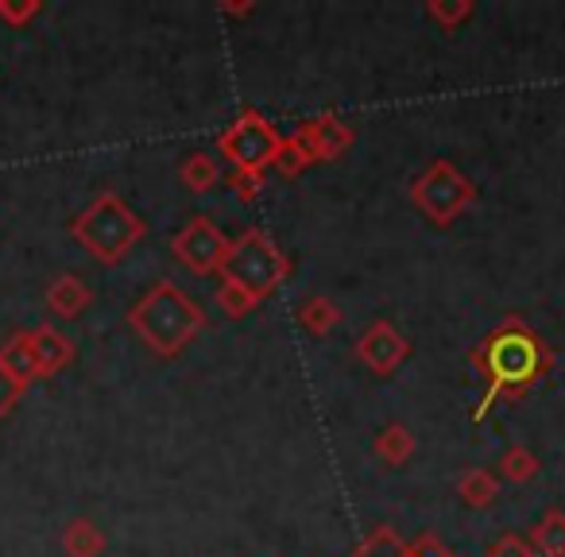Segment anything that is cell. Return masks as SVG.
Wrapping results in <instances>:
<instances>
[{
    "mask_svg": "<svg viewBox=\"0 0 565 557\" xmlns=\"http://www.w3.org/2000/svg\"><path fill=\"white\" fill-rule=\"evenodd\" d=\"M128 325L136 338L159 356H174L205 330V314L198 310L194 299L179 291L174 283H156L132 310H128Z\"/></svg>",
    "mask_w": 565,
    "mask_h": 557,
    "instance_id": "1",
    "label": "cell"
},
{
    "mask_svg": "<svg viewBox=\"0 0 565 557\" xmlns=\"http://www.w3.org/2000/svg\"><path fill=\"white\" fill-rule=\"evenodd\" d=\"M148 225L120 194H97L78 217L71 221V236L97 259V264H120L136 244L143 240Z\"/></svg>",
    "mask_w": 565,
    "mask_h": 557,
    "instance_id": "2",
    "label": "cell"
},
{
    "mask_svg": "<svg viewBox=\"0 0 565 557\" xmlns=\"http://www.w3.org/2000/svg\"><path fill=\"white\" fill-rule=\"evenodd\" d=\"M287 271H291V264H287V256L271 244V236L259 233V228H248V233H241L228 244V259L221 275L233 279V283H241L244 291L256 294V299H267V294L287 279Z\"/></svg>",
    "mask_w": 565,
    "mask_h": 557,
    "instance_id": "3",
    "label": "cell"
},
{
    "mask_svg": "<svg viewBox=\"0 0 565 557\" xmlns=\"http://www.w3.org/2000/svg\"><path fill=\"white\" fill-rule=\"evenodd\" d=\"M480 364H484L488 379H492V387H488L484 403H480V410H477V415H484L500 392H515V387H523L526 379L539 376L542 349L531 333L508 330V333H495V338L488 341L484 353H480Z\"/></svg>",
    "mask_w": 565,
    "mask_h": 557,
    "instance_id": "4",
    "label": "cell"
},
{
    "mask_svg": "<svg viewBox=\"0 0 565 557\" xmlns=\"http://www.w3.org/2000/svg\"><path fill=\"white\" fill-rule=\"evenodd\" d=\"M472 197H477V186H472L454 163H446V159L426 167V171L415 179V186H411V202H415L430 221H438V225L441 221H454Z\"/></svg>",
    "mask_w": 565,
    "mask_h": 557,
    "instance_id": "5",
    "label": "cell"
},
{
    "mask_svg": "<svg viewBox=\"0 0 565 557\" xmlns=\"http://www.w3.org/2000/svg\"><path fill=\"white\" fill-rule=\"evenodd\" d=\"M279 143L282 136L259 113H241V120L221 136V151H225L236 171H264L279 156Z\"/></svg>",
    "mask_w": 565,
    "mask_h": 557,
    "instance_id": "6",
    "label": "cell"
},
{
    "mask_svg": "<svg viewBox=\"0 0 565 557\" xmlns=\"http://www.w3.org/2000/svg\"><path fill=\"white\" fill-rule=\"evenodd\" d=\"M174 256L198 275H213V271H225V259H228V240L210 217H194L174 233L171 240Z\"/></svg>",
    "mask_w": 565,
    "mask_h": 557,
    "instance_id": "7",
    "label": "cell"
},
{
    "mask_svg": "<svg viewBox=\"0 0 565 557\" xmlns=\"http://www.w3.org/2000/svg\"><path fill=\"white\" fill-rule=\"evenodd\" d=\"M356 356H361L376 376H392V372L407 361V341H403V333L395 330V325L372 322L369 330L361 333V341H356Z\"/></svg>",
    "mask_w": 565,
    "mask_h": 557,
    "instance_id": "8",
    "label": "cell"
},
{
    "mask_svg": "<svg viewBox=\"0 0 565 557\" xmlns=\"http://www.w3.org/2000/svg\"><path fill=\"white\" fill-rule=\"evenodd\" d=\"M295 140H299L302 148H307L310 159H338L341 151H345L349 143H353V128L341 125L338 117H330V113H326V117L310 120V125L302 128V132L295 136Z\"/></svg>",
    "mask_w": 565,
    "mask_h": 557,
    "instance_id": "9",
    "label": "cell"
},
{
    "mask_svg": "<svg viewBox=\"0 0 565 557\" xmlns=\"http://www.w3.org/2000/svg\"><path fill=\"white\" fill-rule=\"evenodd\" d=\"M32 353H35V368H40V379L58 376L63 368H71L74 361V341L66 338L55 325H35L32 330Z\"/></svg>",
    "mask_w": 565,
    "mask_h": 557,
    "instance_id": "10",
    "label": "cell"
},
{
    "mask_svg": "<svg viewBox=\"0 0 565 557\" xmlns=\"http://www.w3.org/2000/svg\"><path fill=\"white\" fill-rule=\"evenodd\" d=\"M89 302H94V291L86 287L82 275H58L55 283L47 287V310L55 318H63V322L82 318L89 310Z\"/></svg>",
    "mask_w": 565,
    "mask_h": 557,
    "instance_id": "11",
    "label": "cell"
},
{
    "mask_svg": "<svg viewBox=\"0 0 565 557\" xmlns=\"http://www.w3.org/2000/svg\"><path fill=\"white\" fill-rule=\"evenodd\" d=\"M0 364L12 372V379L24 387H32L40 379V368H35V353H32V330L12 333L4 345H0Z\"/></svg>",
    "mask_w": 565,
    "mask_h": 557,
    "instance_id": "12",
    "label": "cell"
},
{
    "mask_svg": "<svg viewBox=\"0 0 565 557\" xmlns=\"http://www.w3.org/2000/svg\"><path fill=\"white\" fill-rule=\"evenodd\" d=\"M63 549L66 557H102L105 554V534L89 518H71L63 526Z\"/></svg>",
    "mask_w": 565,
    "mask_h": 557,
    "instance_id": "13",
    "label": "cell"
},
{
    "mask_svg": "<svg viewBox=\"0 0 565 557\" xmlns=\"http://www.w3.org/2000/svg\"><path fill=\"white\" fill-rule=\"evenodd\" d=\"M411 453H415V433H411L403 422H387L384 430L376 433V457L384 464L399 469V464L411 461Z\"/></svg>",
    "mask_w": 565,
    "mask_h": 557,
    "instance_id": "14",
    "label": "cell"
},
{
    "mask_svg": "<svg viewBox=\"0 0 565 557\" xmlns=\"http://www.w3.org/2000/svg\"><path fill=\"white\" fill-rule=\"evenodd\" d=\"M179 179H182V186L194 190V194H210V190L221 182V167L210 151H194V156L182 159Z\"/></svg>",
    "mask_w": 565,
    "mask_h": 557,
    "instance_id": "15",
    "label": "cell"
},
{
    "mask_svg": "<svg viewBox=\"0 0 565 557\" xmlns=\"http://www.w3.org/2000/svg\"><path fill=\"white\" fill-rule=\"evenodd\" d=\"M457 495H461L469 507H492L495 495H500V484H495L492 472L484 469H469L461 480H457Z\"/></svg>",
    "mask_w": 565,
    "mask_h": 557,
    "instance_id": "16",
    "label": "cell"
},
{
    "mask_svg": "<svg viewBox=\"0 0 565 557\" xmlns=\"http://www.w3.org/2000/svg\"><path fill=\"white\" fill-rule=\"evenodd\" d=\"M534 549L542 557H565V515L562 511H546L542 523L534 526Z\"/></svg>",
    "mask_w": 565,
    "mask_h": 557,
    "instance_id": "17",
    "label": "cell"
},
{
    "mask_svg": "<svg viewBox=\"0 0 565 557\" xmlns=\"http://www.w3.org/2000/svg\"><path fill=\"white\" fill-rule=\"evenodd\" d=\"M302 325H307V333H315V338H326L330 330H338L341 322V310L333 307L330 299H307L299 310Z\"/></svg>",
    "mask_w": 565,
    "mask_h": 557,
    "instance_id": "18",
    "label": "cell"
},
{
    "mask_svg": "<svg viewBox=\"0 0 565 557\" xmlns=\"http://www.w3.org/2000/svg\"><path fill=\"white\" fill-rule=\"evenodd\" d=\"M500 472L511 480V484H526V480L539 476V457L523 446H511L508 453L500 457Z\"/></svg>",
    "mask_w": 565,
    "mask_h": 557,
    "instance_id": "19",
    "label": "cell"
},
{
    "mask_svg": "<svg viewBox=\"0 0 565 557\" xmlns=\"http://www.w3.org/2000/svg\"><path fill=\"white\" fill-rule=\"evenodd\" d=\"M256 294H248L241 283H233V279H221V287H217V307L225 310L228 318H244L252 307H256Z\"/></svg>",
    "mask_w": 565,
    "mask_h": 557,
    "instance_id": "20",
    "label": "cell"
},
{
    "mask_svg": "<svg viewBox=\"0 0 565 557\" xmlns=\"http://www.w3.org/2000/svg\"><path fill=\"white\" fill-rule=\"evenodd\" d=\"M43 12V0H0V24L28 28Z\"/></svg>",
    "mask_w": 565,
    "mask_h": 557,
    "instance_id": "21",
    "label": "cell"
},
{
    "mask_svg": "<svg viewBox=\"0 0 565 557\" xmlns=\"http://www.w3.org/2000/svg\"><path fill=\"white\" fill-rule=\"evenodd\" d=\"M426 12H430V17L449 32V28H457L461 20L472 17V4H469V0H430V9H426Z\"/></svg>",
    "mask_w": 565,
    "mask_h": 557,
    "instance_id": "22",
    "label": "cell"
},
{
    "mask_svg": "<svg viewBox=\"0 0 565 557\" xmlns=\"http://www.w3.org/2000/svg\"><path fill=\"white\" fill-rule=\"evenodd\" d=\"M275 163H279L282 174H299L302 167L310 163V156H307V148H302L299 140H282L279 143V156H275Z\"/></svg>",
    "mask_w": 565,
    "mask_h": 557,
    "instance_id": "23",
    "label": "cell"
},
{
    "mask_svg": "<svg viewBox=\"0 0 565 557\" xmlns=\"http://www.w3.org/2000/svg\"><path fill=\"white\" fill-rule=\"evenodd\" d=\"M24 392H28V387L17 384V379H12V372L0 364V422H4V418L12 415V407L24 399Z\"/></svg>",
    "mask_w": 565,
    "mask_h": 557,
    "instance_id": "24",
    "label": "cell"
},
{
    "mask_svg": "<svg viewBox=\"0 0 565 557\" xmlns=\"http://www.w3.org/2000/svg\"><path fill=\"white\" fill-rule=\"evenodd\" d=\"M228 186H233L236 194L244 197V202H252V197H256L259 190H264V171H233Z\"/></svg>",
    "mask_w": 565,
    "mask_h": 557,
    "instance_id": "25",
    "label": "cell"
},
{
    "mask_svg": "<svg viewBox=\"0 0 565 557\" xmlns=\"http://www.w3.org/2000/svg\"><path fill=\"white\" fill-rule=\"evenodd\" d=\"M488 557H534V549L526 546L523 538L508 534V538H500V542H492V546H488Z\"/></svg>",
    "mask_w": 565,
    "mask_h": 557,
    "instance_id": "26",
    "label": "cell"
}]
</instances>
